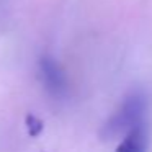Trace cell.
<instances>
[{
  "label": "cell",
  "mask_w": 152,
  "mask_h": 152,
  "mask_svg": "<svg viewBox=\"0 0 152 152\" xmlns=\"http://www.w3.org/2000/svg\"><path fill=\"white\" fill-rule=\"evenodd\" d=\"M4 4H5V0H0V10H2V7H4Z\"/></svg>",
  "instance_id": "obj_5"
},
{
  "label": "cell",
  "mask_w": 152,
  "mask_h": 152,
  "mask_svg": "<svg viewBox=\"0 0 152 152\" xmlns=\"http://www.w3.org/2000/svg\"><path fill=\"white\" fill-rule=\"evenodd\" d=\"M39 79L43 87L51 96L57 100H62L69 95V80L64 72L62 66L49 54H43L38 62Z\"/></svg>",
  "instance_id": "obj_2"
},
{
  "label": "cell",
  "mask_w": 152,
  "mask_h": 152,
  "mask_svg": "<svg viewBox=\"0 0 152 152\" xmlns=\"http://www.w3.org/2000/svg\"><path fill=\"white\" fill-rule=\"evenodd\" d=\"M149 108V96L144 90H132L113 113V116L103 124L102 137L115 139L121 134H128L131 129L145 124V115Z\"/></svg>",
  "instance_id": "obj_1"
},
{
  "label": "cell",
  "mask_w": 152,
  "mask_h": 152,
  "mask_svg": "<svg viewBox=\"0 0 152 152\" xmlns=\"http://www.w3.org/2000/svg\"><path fill=\"white\" fill-rule=\"evenodd\" d=\"M145 147H147V128L145 124H141L124 134L116 152H145Z\"/></svg>",
  "instance_id": "obj_3"
},
{
  "label": "cell",
  "mask_w": 152,
  "mask_h": 152,
  "mask_svg": "<svg viewBox=\"0 0 152 152\" xmlns=\"http://www.w3.org/2000/svg\"><path fill=\"white\" fill-rule=\"evenodd\" d=\"M26 126H28V132H30L31 136H38L43 131V121L38 119L36 116H33V115L26 116Z\"/></svg>",
  "instance_id": "obj_4"
}]
</instances>
